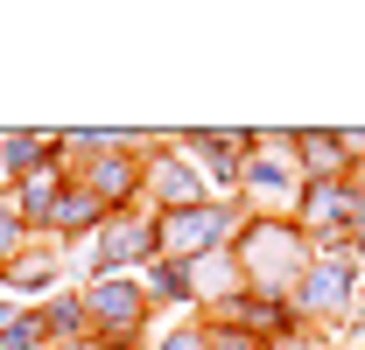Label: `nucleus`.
Here are the masks:
<instances>
[{"mask_svg":"<svg viewBox=\"0 0 365 350\" xmlns=\"http://www.w3.org/2000/svg\"><path fill=\"white\" fill-rule=\"evenodd\" d=\"M232 260H239L246 295H281V302H288V287L302 280V266L317 260V245H309V231L295 218H239Z\"/></svg>","mask_w":365,"mask_h":350,"instance_id":"nucleus-1","label":"nucleus"},{"mask_svg":"<svg viewBox=\"0 0 365 350\" xmlns=\"http://www.w3.org/2000/svg\"><path fill=\"white\" fill-rule=\"evenodd\" d=\"M148 260H162V231L155 218H140V211H113V218L91 231V273L85 280H113V273H140Z\"/></svg>","mask_w":365,"mask_h":350,"instance_id":"nucleus-2","label":"nucleus"},{"mask_svg":"<svg viewBox=\"0 0 365 350\" xmlns=\"http://www.w3.org/2000/svg\"><path fill=\"white\" fill-rule=\"evenodd\" d=\"M155 231H162V260L197 266L204 253H225V245H232L239 211L211 196V203H190V211H162V218H155Z\"/></svg>","mask_w":365,"mask_h":350,"instance_id":"nucleus-3","label":"nucleus"},{"mask_svg":"<svg viewBox=\"0 0 365 350\" xmlns=\"http://www.w3.org/2000/svg\"><path fill=\"white\" fill-rule=\"evenodd\" d=\"M140 203H148L155 218H162V211H190V203H211V182H204V169L182 154L176 140H169V147L155 140V147L140 154Z\"/></svg>","mask_w":365,"mask_h":350,"instance_id":"nucleus-4","label":"nucleus"},{"mask_svg":"<svg viewBox=\"0 0 365 350\" xmlns=\"http://www.w3.org/2000/svg\"><path fill=\"white\" fill-rule=\"evenodd\" d=\"M351 295H359V266L351 260H309L302 280L288 287V308H295V322L302 315H344Z\"/></svg>","mask_w":365,"mask_h":350,"instance_id":"nucleus-5","label":"nucleus"},{"mask_svg":"<svg viewBox=\"0 0 365 350\" xmlns=\"http://www.w3.org/2000/svg\"><path fill=\"white\" fill-rule=\"evenodd\" d=\"M71 182L91 189L106 211H140V154H134V147H106V154H91Z\"/></svg>","mask_w":365,"mask_h":350,"instance_id":"nucleus-6","label":"nucleus"},{"mask_svg":"<svg viewBox=\"0 0 365 350\" xmlns=\"http://www.w3.org/2000/svg\"><path fill=\"white\" fill-rule=\"evenodd\" d=\"M176 147L204 169V182L239 189V169H246V154H253V133H182Z\"/></svg>","mask_w":365,"mask_h":350,"instance_id":"nucleus-7","label":"nucleus"},{"mask_svg":"<svg viewBox=\"0 0 365 350\" xmlns=\"http://www.w3.org/2000/svg\"><path fill=\"white\" fill-rule=\"evenodd\" d=\"M56 169V133H7L0 140V182H29V175Z\"/></svg>","mask_w":365,"mask_h":350,"instance_id":"nucleus-8","label":"nucleus"},{"mask_svg":"<svg viewBox=\"0 0 365 350\" xmlns=\"http://www.w3.org/2000/svg\"><path fill=\"white\" fill-rule=\"evenodd\" d=\"M113 218V211H106V203H98V196H91V189H78V182H63V196H56V211H49V224H43V238H78V231H98V224Z\"/></svg>","mask_w":365,"mask_h":350,"instance_id":"nucleus-9","label":"nucleus"},{"mask_svg":"<svg viewBox=\"0 0 365 350\" xmlns=\"http://www.w3.org/2000/svg\"><path fill=\"white\" fill-rule=\"evenodd\" d=\"M63 182H71L63 169H43V175H29V182H14V196H7L14 218L29 224L36 238H43V224H49V211H56V196H63Z\"/></svg>","mask_w":365,"mask_h":350,"instance_id":"nucleus-10","label":"nucleus"},{"mask_svg":"<svg viewBox=\"0 0 365 350\" xmlns=\"http://www.w3.org/2000/svg\"><path fill=\"white\" fill-rule=\"evenodd\" d=\"M140 287H148V302H176V308L197 302V280H190L182 260H148L140 266Z\"/></svg>","mask_w":365,"mask_h":350,"instance_id":"nucleus-11","label":"nucleus"},{"mask_svg":"<svg viewBox=\"0 0 365 350\" xmlns=\"http://www.w3.org/2000/svg\"><path fill=\"white\" fill-rule=\"evenodd\" d=\"M36 315H43L49 344H85V295H49Z\"/></svg>","mask_w":365,"mask_h":350,"instance_id":"nucleus-12","label":"nucleus"},{"mask_svg":"<svg viewBox=\"0 0 365 350\" xmlns=\"http://www.w3.org/2000/svg\"><path fill=\"white\" fill-rule=\"evenodd\" d=\"M0 350H49V336H43V315L36 308H21L7 329H0Z\"/></svg>","mask_w":365,"mask_h":350,"instance_id":"nucleus-13","label":"nucleus"},{"mask_svg":"<svg viewBox=\"0 0 365 350\" xmlns=\"http://www.w3.org/2000/svg\"><path fill=\"white\" fill-rule=\"evenodd\" d=\"M148 350H211V336H204V308H197V315H182L176 329H162Z\"/></svg>","mask_w":365,"mask_h":350,"instance_id":"nucleus-14","label":"nucleus"},{"mask_svg":"<svg viewBox=\"0 0 365 350\" xmlns=\"http://www.w3.org/2000/svg\"><path fill=\"white\" fill-rule=\"evenodd\" d=\"M29 238H36V231H29V224L14 218V203H0V266L14 260V253H21V245H29Z\"/></svg>","mask_w":365,"mask_h":350,"instance_id":"nucleus-15","label":"nucleus"},{"mask_svg":"<svg viewBox=\"0 0 365 350\" xmlns=\"http://www.w3.org/2000/svg\"><path fill=\"white\" fill-rule=\"evenodd\" d=\"M267 350H317V344H309V329H295V336H274Z\"/></svg>","mask_w":365,"mask_h":350,"instance_id":"nucleus-16","label":"nucleus"}]
</instances>
